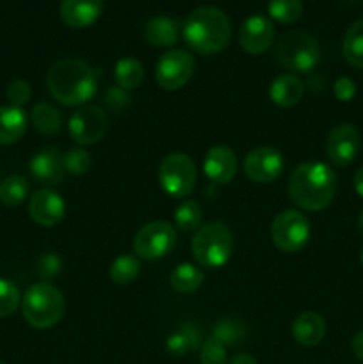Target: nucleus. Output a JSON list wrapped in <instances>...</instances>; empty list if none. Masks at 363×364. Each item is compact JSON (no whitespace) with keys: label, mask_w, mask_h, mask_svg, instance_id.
Returning a JSON list of instances; mask_svg holds the SVG:
<instances>
[{"label":"nucleus","mask_w":363,"mask_h":364,"mask_svg":"<svg viewBox=\"0 0 363 364\" xmlns=\"http://www.w3.org/2000/svg\"><path fill=\"white\" fill-rule=\"evenodd\" d=\"M337 174L322 162H302L288 178L290 199L306 212L327 208L337 194Z\"/></svg>","instance_id":"obj_1"},{"label":"nucleus","mask_w":363,"mask_h":364,"mask_svg":"<svg viewBox=\"0 0 363 364\" xmlns=\"http://www.w3.org/2000/svg\"><path fill=\"white\" fill-rule=\"evenodd\" d=\"M46 85L53 98L68 107H77L95 96L98 80L85 60L77 57H63L50 66Z\"/></svg>","instance_id":"obj_2"},{"label":"nucleus","mask_w":363,"mask_h":364,"mask_svg":"<svg viewBox=\"0 0 363 364\" xmlns=\"http://www.w3.org/2000/svg\"><path fill=\"white\" fill-rule=\"evenodd\" d=\"M182 36L189 48L209 55L221 52L230 43L231 23L221 9L203 6L189 14L182 25Z\"/></svg>","instance_id":"obj_3"},{"label":"nucleus","mask_w":363,"mask_h":364,"mask_svg":"<svg viewBox=\"0 0 363 364\" xmlns=\"http://www.w3.org/2000/svg\"><path fill=\"white\" fill-rule=\"evenodd\" d=\"M191 251L205 269H221L233 255V233L221 220H210L196 231Z\"/></svg>","instance_id":"obj_4"},{"label":"nucleus","mask_w":363,"mask_h":364,"mask_svg":"<svg viewBox=\"0 0 363 364\" xmlns=\"http://www.w3.org/2000/svg\"><path fill=\"white\" fill-rule=\"evenodd\" d=\"M66 302L63 294L50 283H36L21 297V311L34 329H50L64 316Z\"/></svg>","instance_id":"obj_5"},{"label":"nucleus","mask_w":363,"mask_h":364,"mask_svg":"<svg viewBox=\"0 0 363 364\" xmlns=\"http://www.w3.org/2000/svg\"><path fill=\"white\" fill-rule=\"evenodd\" d=\"M274 57L287 70L308 73L317 66L320 59L319 41L306 31L287 32L276 43Z\"/></svg>","instance_id":"obj_6"},{"label":"nucleus","mask_w":363,"mask_h":364,"mask_svg":"<svg viewBox=\"0 0 363 364\" xmlns=\"http://www.w3.org/2000/svg\"><path fill=\"white\" fill-rule=\"evenodd\" d=\"M198 171L192 159L185 153H171L159 167V183L171 198H187L196 187Z\"/></svg>","instance_id":"obj_7"},{"label":"nucleus","mask_w":363,"mask_h":364,"mask_svg":"<svg viewBox=\"0 0 363 364\" xmlns=\"http://www.w3.org/2000/svg\"><path fill=\"white\" fill-rule=\"evenodd\" d=\"M178 240L177 230L169 223L153 220L144 224L134 237V255L139 259L157 262L174 249Z\"/></svg>","instance_id":"obj_8"},{"label":"nucleus","mask_w":363,"mask_h":364,"mask_svg":"<svg viewBox=\"0 0 363 364\" xmlns=\"http://www.w3.org/2000/svg\"><path fill=\"white\" fill-rule=\"evenodd\" d=\"M310 223L305 213L298 210H285L278 213L270 226V237L274 245L283 252H298L308 244Z\"/></svg>","instance_id":"obj_9"},{"label":"nucleus","mask_w":363,"mask_h":364,"mask_svg":"<svg viewBox=\"0 0 363 364\" xmlns=\"http://www.w3.org/2000/svg\"><path fill=\"white\" fill-rule=\"evenodd\" d=\"M107 127H109V117L96 105H88L75 110L68 121L71 139L80 146L96 144L98 141H102L103 135L107 134Z\"/></svg>","instance_id":"obj_10"},{"label":"nucleus","mask_w":363,"mask_h":364,"mask_svg":"<svg viewBox=\"0 0 363 364\" xmlns=\"http://www.w3.org/2000/svg\"><path fill=\"white\" fill-rule=\"evenodd\" d=\"M194 75V59L185 50H169L160 57L155 70V80L166 91L184 87Z\"/></svg>","instance_id":"obj_11"},{"label":"nucleus","mask_w":363,"mask_h":364,"mask_svg":"<svg viewBox=\"0 0 363 364\" xmlns=\"http://www.w3.org/2000/svg\"><path fill=\"white\" fill-rule=\"evenodd\" d=\"M283 155L276 148L260 146L251 149L244 159V173L255 183H270L283 173Z\"/></svg>","instance_id":"obj_12"},{"label":"nucleus","mask_w":363,"mask_h":364,"mask_svg":"<svg viewBox=\"0 0 363 364\" xmlns=\"http://www.w3.org/2000/svg\"><path fill=\"white\" fill-rule=\"evenodd\" d=\"M362 148L359 132L352 124H338L326 139V155L337 167H345L358 156Z\"/></svg>","instance_id":"obj_13"},{"label":"nucleus","mask_w":363,"mask_h":364,"mask_svg":"<svg viewBox=\"0 0 363 364\" xmlns=\"http://www.w3.org/2000/svg\"><path fill=\"white\" fill-rule=\"evenodd\" d=\"M28 213L36 224L43 228H53L66 215V205H64L60 194L53 188H41L34 192L28 201Z\"/></svg>","instance_id":"obj_14"},{"label":"nucleus","mask_w":363,"mask_h":364,"mask_svg":"<svg viewBox=\"0 0 363 364\" xmlns=\"http://www.w3.org/2000/svg\"><path fill=\"white\" fill-rule=\"evenodd\" d=\"M274 25L263 14H253L242 23L238 31V43L251 55L263 53L274 41Z\"/></svg>","instance_id":"obj_15"},{"label":"nucleus","mask_w":363,"mask_h":364,"mask_svg":"<svg viewBox=\"0 0 363 364\" xmlns=\"http://www.w3.org/2000/svg\"><path fill=\"white\" fill-rule=\"evenodd\" d=\"M31 174L36 181L43 185H59L64 180L66 174V167H64V156L57 148H46L41 149L32 156L31 164Z\"/></svg>","instance_id":"obj_16"},{"label":"nucleus","mask_w":363,"mask_h":364,"mask_svg":"<svg viewBox=\"0 0 363 364\" xmlns=\"http://www.w3.org/2000/svg\"><path fill=\"white\" fill-rule=\"evenodd\" d=\"M203 169L212 183L226 185L237 173V156L226 146H214L206 151Z\"/></svg>","instance_id":"obj_17"},{"label":"nucleus","mask_w":363,"mask_h":364,"mask_svg":"<svg viewBox=\"0 0 363 364\" xmlns=\"http://www.w3.org/2000/svg\"><path fill=\"white\" fill-rule=\"evenodd\" d=\"M103 11V0H63L60 18L68 27L85 28L95 23Z\"/></svg>","instance_id":"obj_18"},{"label":"nucleus","mask_w":363,"mask_h":364,"mask_svg":"<svg viewBox=\"0 0 363 364\" xmlns=\"http://www.w3.org/2000/svg\"><path fill=\"white\" fill-rule=\"evenodd\" d=\"M292 336L302 347H315L326 336V322L315 311H305L292 322Z\"/></svg>","instance_id":"obj_19"},{"label":"nucleus","mask_w":363,"mask_h":364,"mask_svg":"<svg viewBox=\"0 0 363 364\" xmlns=\"http://www.w3.org/2000/svg\"><path fill=\"white\" fill-rule=\"evenodd\" d=\"M146 41L157 48L173 46L180 38V21L171 16H153L144 25Z\"/></svg>","instance_id":"obj_20"},{"label":"nucleus","mask_w":363,"mask_h":364,"mask_svg":"<svg viewBox=\"0 0 363 364\" xmlns=\"http://www.w3.org/2000/svg\"><path fill=\"white\" fill-rule=\"evenodd\" d=\"M302 95H305V85L292 73L276 77L269 87L270 100L274 102V105L281 107V109H290V107L298 105Z\"/></svg>","instance_id":"obj_21"},{"label":"nucleus","mask_w":363,"mask_h":364,"mask_svg":"<svg viewBox=\"0 0 363 364\" xmlns=\"http://www.w3.org/2000/svg\"><path fill=\"white\" fill-rule=\"evenodd\" d=\"M27 132V116L13 105H0V146H11Z\"/></svg>","instance_id":"obj_22"},{"label":"nucleus","mask_w":363,"mask_h":364,"mask_svg":"<svg viewBox=\"0 0 363 364\" xmlns=\"http://www.w3.org/2000/svg\"><path fill=\"white\" fill-rule=\"evenodd\" d=\"M199 341H201V333L198 327L191 322H184L167 336L166 350L173 358H184L199 347Z\"/></svg>","instance_id":"obj_23"},{"label":"nucleus","mask_w":363,"mask_h":364,"mask_svg":"<svg viewBox=\"0 0 363 364\" xmlns=\"http://www.w3.org/2000/svg\"><path fill=\"white\" fill-rule=\"evenodd\" d=\"M205 281V274L203 270H199L198 267L192 265V263H182L177 269L171 272L169 283L171 288L178 294L191 295L194 294L196 290H199Z\"/></svg>","instance_id":"obj_24"},{"label":"nucleus","mask_w":363,"mask_h":364,"mask_svg":"<svg viewBox=\"0 0 363 364\" xmlns=\"http://www.w3.org/2000/svg\"><path fill=\"white\" fill-rule=\"evenodd\" d=\"M214 338L224 345V347H235L244 343L248 338V327L237 316H223L217 320L214 327Z\"/></svg>","instance_id":"obj_25"},{"label":"nucleus","mask_w":363,"mask_h":364,"mask_svg":"<svg viewBox=\"0 0 363 364\" xmlns=\"http://www.w3.org/2000/svg\"><path fill=\"white\" fill-rule=\"evenodd\" d=\"M31 121L39 134L53 135L63 128V114L50 103H36L31 112Z\"/></svg>","instance_id":"obj_26"},{"label":"nucleus","mask_w":363,"mask_h":364,"mask_svg":"<svg viewBox=\"0 0 363 364\" xmlns=\"http://www.w3.org/2000/svg\"><path fill=\"white\" fill-rule=\"evenodd\" d=\"M114 78H116V84L121 89L132 91V89H137L144 80V68L134 57H123L116 63Z\"/></svg>","instance_id":"obj_27"},{"label":"nucleus","mask_w":363,"mask_h":364,"mask_svg":"<svg viewBox=\"0 0 363 364\" xmlns=\"http://www.w3.org/2000/svg\"><path fill=\"white\" fill-rule=\"evenodd\" d=\"M344 57L352 68L363 70V18L354 21L344 36Z\"/></svg>","instance_id":"obj_28"},{"label":"nucleus","mask_w":363,"mask_h":364,"mask_svg":"<svg viewBox=\"0 0 363 364\" xmlns=\"http://www.w3.org/2000/svg\"><path fill=\"white\" fill-rule=\"evenodd\" d=\"M141 274V262L135 255H121L110 265L109 276L116 284H130Z\"/></svg>","instance_id":"obj_29"},{"label":"nucleus","mask_w":363,"mask_h":364,"mask_svg":"<svg viewBox=\"0 0 363 364\" xmlns=\"http://www.w3.org/2000/svg\"><path fill=\"white\" fill-rule=\"evenodd\" d=\"M28 194V181L20 174L7 176L0 183V203L6 206H18L25 201Z\"/></svg>","instance_id":"obj_30"},{"label":"nucleus","mask_w":363,"mask_h":364,"mask_svg":"<svg viewBox=\"0 0 363 364\" xmlns=\"http://www.w3.org/2000/svg\"><path fill=\"white\" fill-rule=\"evenodd\" d=\"M203 220V210L196 199H185L174 212V224L182 231H198Z\"/></svg>","instance_id":"obj_31"},{"label":"nucleus","mask_w":363,"mask_h":364,"mask_svg":"<svg viewBox=\"0 0 363 364\" xmlns=\"http://www.w3.org/2000/svg\"><path fill=\"white\" fill-rule=\"evenodd\" d=\"M267 11L269 16L280 23H294L301 18L302 4L301 0H270Z\"/></svg>","instance_id":"obj_32"},{"label":"nucleus","mask_w":363,"mask_h":364,"mask_svg":"<svg viewBox=\"0 0 363 364\" xmlns=\"http://www.w3.org/2000/svg\"><path fill=\"white\" fill-rule=\"evenodd\" d=\"M21 302L20 290L16 284L9 279L0 277V318L11 316L18 309Z\"/></svg>","instance_id":"obj_33"},{"label":"nucleus","mask_w":363,"mask_h":364,"mask_svg":"<svg viewBox=\"0 0 363 364\" xmlns=\"http://www.w3.org/2000/svg\"><path fill=\"white\" fill-rule=\"evenodd\" d=\"M93 159L84 148H73L64 155V167H66L68 174L73 176H82L91 169Z\"/></svg>","instance_id":"obj_34"},{"label":"nucleus","mask_w":363,"mask_h":364,"mask_svg":"<svg viewBox=\"0 0 363 364\" xmlns=\"http://www.w3.org/2000/svg\"><path fill=\"white\" fill-rule=\"evenodd\" d=\"M199 361L201 364H226V348L216 338H210L199 350Z\"/></svg>","instance_id":"obj_35"},{"label":"nucleus","mask_w":363,"mask_h":364,"mask_svg":"<svg viewBox=\"0 0 363 364\" xmlns=\"http://www.w3.org/2000/svg\"><path fill=\"white\" fill-rule=\"evenodd\" d=\"M6 95H7V100H9L11 105L21 109V107H23L32 96L31 84H28L27 80H21V78H18V80H13L9 85H7Z\"/></svg>","instance_id":"obj_36"},{"label":"nucleus","mask_w":363,"mask_h":364,"mask_svg":"<svg viewBox=\"0 0 363 364\" xmlns=\"http://www.w3.org/2000/svg\"><path fill=\"white\" fill-rule=\"evenodd\" d=\"M60 267H63V263L56 252H46L39 259V274L43 277H56L60 272Z\"/></svg>","instance_id":"obj_37"},{"label":"nucleus","mask_w":363,"mask_h":364,"mask_svg":"<svg viewBox=\"0 0 363 364\" xmlns=\"http://www.w3.org/2000/svg\"><path fill=\"white\" fill-rule=\"evenodd\" d=\"M333 92H335V96H337L338 102H351L356 95L354 82L347 77L338 78L333 85Z\"/></svg>","instance_id":"obj_38"},{"label":"nucleus","mask_w":363,"mask_h":364,"mask_svg":"<svg viewBox=\"0 0 363 364\" xmlns=\"http://www.w3.org/2000/svg\"><path fill=\"white\" fill-rule=\"evenodd\" d=\"M105 102H107V105L110 107V109L120 110V109H123V107L128 103V95L125 92V89L112 87V89H109V91H107Z\"/></svg>","instance_id":"obj_39"},{"label":"nucleus","mask_w":363,"mask_h":364,"mask_svg":"<svg viewBox=\"0 0 363 364\" xmlns=\"http://www.w3.org/2000/svg\"><path fill=\"white\" fill-rule=\"evenodd\" d=\"M352 352H354L356 358L363 363V331H359L354 338H352Z\"/></svg>","instance_id":"obj_40"},{"label":"nucleus","mask_w":363,"mask_h":364,"mask_svg":"<svg viewBox=\"0 0 363 364\" xmlns=\"http://www.w3.org/2000/svg\"><path fill=\"white\" fill-rule=\"evenodd\" d=\"M226 364H256V359L249 354H237L230 359Z\"/></svg>","instance_id":"obj_41"},{"label":"nucleus","mask_w":363,"mask_h":364,"mask_svg":"<svg viewBox=\"0 0 363 364\" xmlns=\"http://www.w3.org/2000/svg\"><path fill=\"white\" fill-rule=\"evenodd\" d=\"M354 188L359 196L363 198V167L358 169V173L354 174Z\"/></svg>","instance_id":"obj_42"},{"label":"nucleus","mask_w":363,"mask_h":364,"mask_svg":"<svg viewBox=\"0 0 363 364\" xmlns=\"http://www.w3.org/2000/svg\"><path fill=\"white\" fill-rule=\"evenodd\" d=\"M358 228H359V233L363 235V212H362V215H359V219H358Z\"/></svg>","instance_id":"obj_43"},{"label":"nucleus","mask_w":363,"mask_h":364,"mask_svg":"<svg viewBox=\"0 0 363 364\" xmlns=\"http://www.w3.org/2000/svg\"><path fill=\"white\" fill-rule=\"evenodd\" d=\"M362 265H363V251H362Z\"/></svg>","instance_id":"obj_44"},{"label":"nucleus","mask_w":363,"mask_h":364,"mask_svg":"<svg viewBox=\"0 0 363 364\" xmlns=\"http://www.w3.org/2000/svg\"><path fill=\"white\" fill-rule=\"evenodd\" d=\"M0 364H2V363H0Z\"/></svg>","instance_id":"obj_45"}]
</instances>
